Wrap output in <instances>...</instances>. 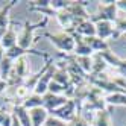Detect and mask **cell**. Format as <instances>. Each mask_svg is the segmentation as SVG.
Here are the masks:
<instances>
[{
  "instance_id": "cell-27",
  "label": "cell",
  "mask_w": 126,
  "mask_h": 126,
  "mask_svg": "<svg viewBox=\"0 0 126 126\" xmlns=\"http://www.w3.org/2000/svg\"><path fill=\"white\" fill-rule=\"evenodd\" d=\"M6 88H8V82L3 80V79H0V94H3Z\"/></svg>"
},
{
  "instance_id": "cell-8",
  "label": "cell",
  "mask_w": 126,
  "mask_h": 126,
  "mask_svg": "<svg viewBox=\"0 0 126 126\" xmlns=\"http://www.w3.org/2000/svg\"><path fill=\"white\" fill-rule=\"evenodd\" d=\"M43 100H44V108L52 112V111H55L58 110V108L61 106H64L70 99H67L65 96H59V94H52V93H46L43 96Z\"/></svg>"
},
{
  "instance_id": "cell-14",
  "label": "cell",
  "mask_w": 126,
  "mask_h": 126,
  "mask_svg": "<svg viewBox=\"0 0 126 126\" xmlns=\"http://www.w3.org/2000/svg\"><path fill=\"white\" fill-rule=\"evenodd\" d=\"M110 67L106 64V61L102 58L100 53H94L93 55V68H91V76H100L105 73V70Z\"/></svg>"
},
{
  "instance_id": "cell-16",
  "label": "cell",
  "mask_w": 126,
  "mask_h": 126,
  "mask_svg": "<svg viewBox=\"0 0 126 126\" xmlns=\"http://www.w3.org/2000/svg\"><path fill=\"white\" fill-rule=\"evenodd\" d=\"M17 2L12 0V2H8L2 9H0V29H8L11 26V20H9V11L14 8Z\"/></svg>"
},
{
  "instance_id": "cell-23",
  "label": "cell",
  "mask_w": 126,
  "mask_h": 126,
  "mask_svg": "<svg viewBox=\"0 0 126 126\" xmlns=\"http://www.w3.org/2000/svg\"><path fill=\"white\" fill-rule=\"evenodd\" d=\"M0 126H12V112L0 108Z\"/></svg>"
},
{
  "instance_id": "cell-10",
  "label": "cell",
  "mask_w": 126,
  "mask_h": 126,
  "mask_svg": "<svg viewBox=\"0 0 126 126\" xmlns=\"http://www.w3.org/2000/svg\"><path fill=\"white\" fill-rule=\"evenodd\" d=\"M29 115H31L32 126H44L46 120L49 119V111L44 106H40V108L29 110Z\"/></svg>"
},
{
  "instance_id": "cell-29",
  "label": "cell",
  "mask_w": 126,
  "mask_h": 126,
  "mask_svg": "<svg viewBox=\"0 0 126 126\" xmlns=\"http://www.w3.org/2000/svg\"><path fill=\"white\" fill-rule=\"evenodd\" d=\"M5 59V49L2 47V44H0V62Z\"/></svg>"
},
{
  "instance_id": "cell-4",
  "label": "cell",
  "mask_w": 126,
  "mask_h": 126,
  "mask_svg": "<svg viewBox=\"0 0 126 126\" xmlns=\"http://www.w3.org/2000/svg\"><path fill=\"white\" fill-rule=\"evenodd\" d=\"M94 24H96V37H99L100 40L108 41V40L122 38V33L115 31L114 23H111V21H97Z\"/></svg>"
},
{
  "instance_id": "cell-22",
  "label": "cell",
  "mask_w": 126,
  "mask_h": 126,
  "mask_svg": "<svg viewBox=\"0 0 126 126\" xmlns=\"http://www.w3.org/2000/svg\"><path fill=\"white\" fill-rule=\"evenodd\" d=\"M67 126H91V123H90L80 112H78L73 119L67 123Z\"/></svg>"
},
{
  "instance_id": "cell-13",
  "label": "cell",
  "mask_w": 126,
  "mask_h": 126,
  "mask_svg": "<svg viewBox=\"0 0 126 126\" xmlns=\"http://www.w3.org/2000/svg\"><path fill=\"white\" fill-rule=\"evenodd\" d=\"M11 112L17 117V119H18V122L21 123V126H32L29 110H26L23 105H12L11 106Z\"/></svg>"
},
{
  "instance_id": "cell-18",
  "label": "cell",
  "mask_w": 126,
  "mask_h": 126,
  "mask_svg": "<svg viewBox=\"0 0 126 126\" xmlns=\"http://www.w3.org/2000/svg\"><path fill=\"white\" fill-rule=\"evenodd\" d=\"M71 55H73V53H71ZM73 59H75V62L78 64V67L82 70L87 76L91 73V68H93V56H76V55H73Z\"/></svg>"
},
{
  "instance_id": "cell-28",
  "label": "cell",
  "mask_w": 126,
  "mask_h": 126,
  "mask_svg": "<svg viewBox=\"0 0 126 126\" xmlns=\"http://www.w3.org/2000/svg\"><path fill=\"white\" fill-rule=\"evenodd\" d=\"M12 126H21V123L18 122V119H17L14 114H12Z\"/></svg>"
},
{
  "instance_id": "cell-25",
  "label": "cell",
  "mask_w": 126,
  "mask_h": 126,
  "mask_svg": "<svg viewBox=\"0 0 126 126\" xmlns=\"http://www.w3.org/2000/svg\"><path fill=\"white\" fill-rule=\"evenodd\" d=\"M44 126H67V123L49 114V119L46 120V125H44Z\"/></svg>"
},
{
  "instance_id": "cell-30",
  "label": "cell",
  "mask_w": 126,
  "mask_h": 126,
  "mask_svg": "<svg viewBox=\"0 0 126 126\" xmlns=\"http://www.w3.org/2000/svg\"><path fill=\"white\" fill-rule=\"evenodd\" d=\"M6 31H8V29H0V41H2V38H3V35H5Z\"/></svg>"
},
{
  "instance_id": "cell-26",
  "label": "cell",
  "mask_w": 126,
  "mask_h": 126,
  "mask_svg": "<svg viewBox=\"0 0 126 126\" xmlns=\"http://www.w3.org/2000/svg\"><path fill=\"white\" fill-rule=\"evenodd\" d=\"M117 9L126 14V0H117Z\"/></svg>"
},
{
  "instance_id": "cell-2",
  "label": "cell",
  "mask_w": 126,
  "mask_h": 126,
  "mask_svg": "<svg viewBox=\"0 0 126 126\" xmlns=\"http://www.w3.org/2000/svg\"><path fill=\"white\" fill-rule=\"evenodd\" d=\"M47 20L49 18L46 17V18H43L38 23H29V21H26L24 26H23V29H21V32L18 33V38H17V46L21 47L23 50H31L32 44L35 43L33 32L37 31L40 26H46L47 24Z\"/></svg>"
},
{
  "instance_id": "cell-7",
  "label": "cell",
  "mask_w": 126,
  "mask_h": 126,
  "mask_svg": "<svg viewBox=\"0 0 126 126\" xmlns=\"http://www.w3.org/2000/svg\"><path fill=\"white\" fill-rule=\"evenodd\" d=\"M55 70H56V64L53 62V64L46 70V73H44V75L40 78V80L37 82V87H35V90H33V93H35V94L44 96V94L49 91V85H50V82H52V78H53V73H55Z\"/></svg>"
},
{
  "instance_id": "cell-11",
  "label": "cell",
  "mask_w": 126,
  "mask_h": 126,
  "mask_svg": "<svg viewBox=\"0 0 126 126\" xmlns=\"http://www.w3.org/2000/svg\"><path fill=\"white\" fill-rule=\"evenodd\" d=\"M84 38V37H82ZM84 41L90 46V49H91L94 53H102V52H106V50H110V44H108V41H103L100 40L99 37H85Z\"/></svg>"
},
{
  "instance_id": "cell-19",
  "label": "cell",
  "mask_w": 126,
  "mask_h": 126,
  "mask_svg": "<svg viewBox=\"0 0 126 126\" xmlns=\"http://www.w3.org/2000/svg\"><path fill=\"white\" fill-rule=\"evenodd\" d=\"M26 110H33V108H40V106H44V100H43V96H38V94H29L28 97L23 100L21 103Z\"/></svg>"
},
{
  "instance_id": "cell-12",
  "label": "cell",
  "mask_w": 126,
  "mask_h": 126,
  "mask_svg": "<svg viewBox=\"0 0 126 126\" xmlns=\"http://www.w3.org/2000/svg\"><path fill=\"white\" fill-rule=\"evenodd\" d=\"M55 18H56L58 24L64 29V32H71V31L75 29V20H73V17L67 12V9L65 11H61V12H56Z\"/></svg>"
},
{
  "instance_id": "cell-15",
  "label": "cell",
  "mask_w": 126,
  "mask_h": 126,
  "mask_svg": "<svg viewBox=\"0 0 126 126\" xmlns=\"http://www.w3.org/2000/svg\"><path fill=\"white\" fill-rule=\"evenodd\" d=\"M17 38H18L17 32L14 31V28H11V26H9L8 31L5 32V35H3L2 41H0V44H2V47L5 49V52L9 50V49H12L14 46H17Z\"/></svg>"
},
{
  "instance_id": "cell-6",
  "label": "cell",
  "mask_w": 126,
  "mask_h": 126,
  "mask_svg": "<svg viewBox=\"0 0 126 126\" xmlns=\"http://www.w3.org/2000/svg\"><path fill=\"white\" fill-rule=\"evenodd\" d=\"M78 112H79L78 103L73 100V99H70V100H68L64 106H61V108H58V110L52 111V112H49V114L53 115V117H56V119H59V120H62V122L68 123Z\"/></svg>"
},
{
  "instance_id": "cell-21",
  "label": "cell",
  "mask_w": 126,
  "mask_h": 126,
  "mask_svg": "<svg viewBox=\"0 0 126 126\" xmlns=\"http://www.w3.org/2000/svg\"><path fill=\"white\" fill-rule=\"evenodd\" d=\"M12 65H14V61L5 56V59L0 62V79L8 80V78L11 75V70H12Z\"/></svg>"
},
{
  "instance_id": "cell-3",
  "label": "cell",
  "mask_w": 126,
  "mask_h": 126,
  "mask_svg": "<svg viewBox=\"0 0 126 126\" xmlns=\"http://www.w3.org/2000/svg\"><path fill=\"white\" fill-rule=\"evenodd\" d=\"M117 2H97V12L91 15V21H111L114 23L117 20Z\"/></svg>"
},
{
  "instance_id": "cell-17",
  "label": "cell",
  "mask_w": 126,
  "mask_h": 126,
  "mask_svg": "<svg viewBox=\"0 0 126 126\" xmlns=\"http://www.w3.org/2000/svg\"><path fill=\"white\" fill-rule=\"evenodd\" d=\"M91 126H112L111 125V112L110 110H103L94 114V119L91 122Z\"/></svg>"
},
{
  "instance_id": "cell-5",
  "label": "cell",
  "mask_w": 126,
  "mask_h": 126,
  "mask_svg": "<svg viewBox=\"0 0 126 126\" xmlns=\"http://www.w3.org/2000/svg\"><path fill=\"white\" fill-rule=\"evenodd\" d=\"M67 12L73 17L75 20V26L80 21H85L90 20L91 15L87 11V2H70L67 6Z\"/></svg>"
},
{
  "instance_id": "cell-31",
  "label": "cell",
  "mask_w": 126,
  "mask_h": 126,
  "mask_svg": "<svg viewBox=\"0 0 126 126\" xmlns=\"http://www.w3.org/2000/svg\"><path fill=\"white\" fill-rule=\"evenodd\" d=\"M122 38H126V33H125V35H123V37H122Z\"/></svg>"
},
{
  "instance_id": "cell-24",
  "label": "cell",
  "mask_w": 126,
  "mask_h": 126,
  "mask_svg": "<svg viewBox=\"0 0 126 126\" xmlns=\"http://www.w3.org/2000/svg\"><path fill=\"white\" fill-rule=\"evenodd\" d=\"M114 28L117 32L122 33V37L126 33V15H122V17H117V20L114 21Z\"/></svg>"
},
{
  "instance_id": "cell-20",
  "label": "cell",
  "mask_w": 126,
  "mask_h": 126,
  "mask_svg": "<svg viewBox=\"0 0 126 126\" xmlns=\"http://www.w3.org/2000/svg\"><path fill=\"white\" fill-rule=\"evenodd\" d=\"M105 102L108 106H126V94L123 93H112V94H105Z\"/></svg>"
},
{
  "instance_id": "cell-9",
  "label": "cell",
  "mask_w": 126,
  "mask_h": 126,
  "mask_svg": "<svg viewBox=\"0 0 126 126\" xmlns=\"http://www.w3.org/2000/svg\"><path fill=\"white\" fill-rule=\"evenodd\" d=\"M71 32H75V33L80 35V37H84V38L85 37H94V35H96V24L91 21V18H90V20H85V21L78 23Z\"/></svg>"
},
{
  "instance_id": "cell-1",
  "label": "cell",
  "mask_w": 126,
  "mask_h": 126,
  "mask_svg": "<svg viewBox=\"0 0 126 126\" xmlns=\"http://www.w3.org/2000/svg\"><path fill=\"white\" fill-rule=\"evenodd\" d=\"M44 37H47L50 40V43L55 46L61 53L65 55H71L75 52L76 47V41L73 38V35L68 32H56V33H44Z\"/></svg>"
}]
</instances>
